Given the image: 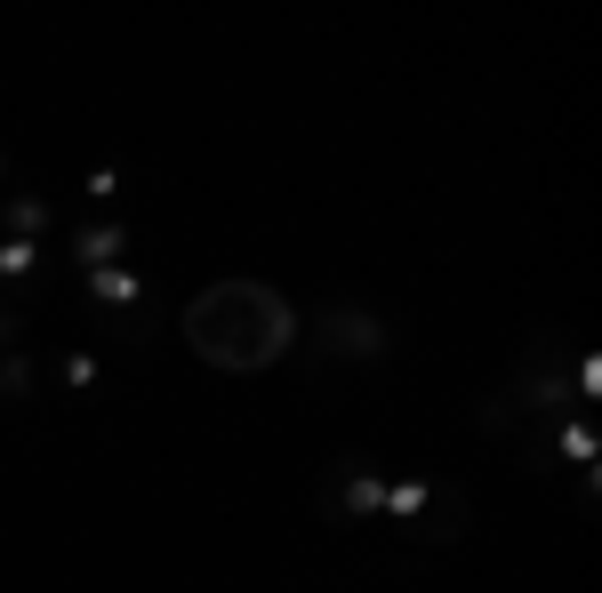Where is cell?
I'll use <instances>...</instances> for the list:
<instances>
[{
  "instance_id": "cell-1",
  "label": "cell",
  "mask_w": 602,
  "mask_h": 593,
  "mask_svg": "<svg viewBox=\"0 0 602 593\" xmlns=\"http://www.w3.org/2000/svg\"><path fill=\"white\" fill-rule=\"evenodd\" d=\"M185 345L210 369L265 377L297 345V305L282 289H265V282H210L185 305Z\"/></svg>"
},
{
  "instance_id": "cell-2",
  "label": "cell",
  "mask_w": 602,
  "mask_h": 593,
  "mask_svg": "<svg viewBox=\"0 0 602 593\" xmlns=\"http://www.w3.org/2000/svg\"><path fill=\"white\" fill-rule=\"evenodd\" d=\"M89 297L105 305V313H113V321H121L129 337L145 329V321H137V273H129V265H105V273H89Z\"/></svg>"
},
{
  "instance_id": "cell-3",
  "label": "cell",
  "mask_w": 602,
  "mask_h": 593,
  "mask_svg": "<svg viewBox=\"0 0 602 593\" xmlns=\"http://www.w3.org/2000/svg\"><path fill=\"white\" fill-rule=\"evenodd\" d=\"M73 249H81V265H89V273H105V265H121V249H129V233H121V225H105V233L89 225V233L73 241Z\"/></svg>"
},
{
  "instance_id": "cell-4",
  "label": "cell",
  "mask_w": 602,
  "mask_h": 593,
  "mask_svg": "<svg viewBox=\"0 0 602 593\" xmlns=\"http://www.w3.org/2000/svg\"><path fill=\"white\" fill-rule=\"evenodd\" d=\"M32 257H41V249H32V241H0V282H24V273H32Z\"/></svg>"
},
{
  "instance_id": "cell-5",
  "label": "cell",
  "mask_w": 602,
  "mask_h": 593,
  "mask_svg": "<svg viewBox=\"0 0 602 593\" xmlns=\"http://www.w3.org/2000/svg\"><path fill=\"white\" fill-rule=\"evenodd\" d=\"M9 225H17V241H32V233H41V225H49V208H41V201H32V193H17V201H9Z\"/></svg>"
},
{
  "instance_id": "cell-6",
  "label": "cell",
  "mask_w": 602,
  "mask_h": 593,
  "mask_svg": "<svg viewBox=\"0 0 602 593\" xmlns=\"http://www.w3.org/2000/svg\"><path fill=\"white\" fill-rule=\"evenodd\" d=\"M64 386H81V393H89V386H96V361H89V354H73V361H64Z\"/></svg>"
},
{
  "instance_id": "cell-7",
  "label": "cell",
  "mask_w": 602,
  "mask_h": 593,
  "mask_svg": "<svg viewBox=\"0 0 602 593\" xmlns=\"http://www.w3.org/2000/svg\"><path fill=\"white\" fill-rule=\"evenodd\" d=\"M0 345H9V313H0Z\"/></svg>"
}]
</instances>
